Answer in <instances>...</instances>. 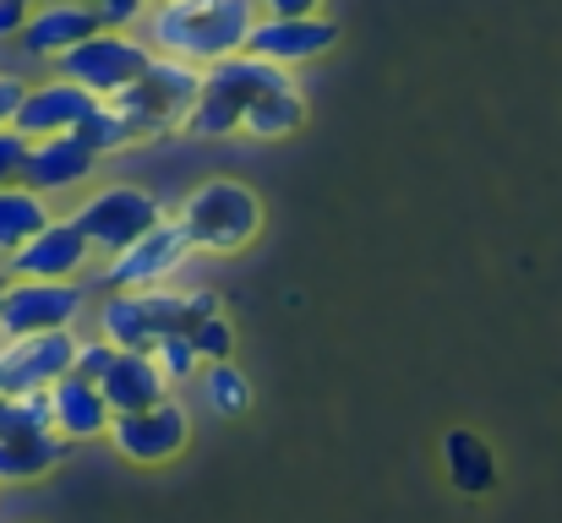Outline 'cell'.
<instances>
[{
  "label": "cell",
  "mask_w": 562,
  "mask_h": 523,
  "mask_svg": "<svg viewBox=\"0 0 562 523\" xmlns=\"http://www.w3.org/2000/svg\"><path fill=\"white\" fill-rule=\"evenodd\" d=\"M88 154H99V159H110V154H132V148H143V137H137V126L110 104V99H99L88 115H82V126L71 132Z\"/></svg>",
  "instance_id": "obj_23"
},
{
  "label": "cell",
  "mask_w": 562,
  "mask_h": 523,
  "mask_svg": "<svg viewBox=\"0 0 562 523\" xmlns=\"http://www.w3.org/2000/svg\"><path fill=\"white\" fill-rule=\"evenodd\" d=\"M442 475H448V486L459 497L481 502V497L497 491V475H503L497 469V447L475 425H448L442 431Z\"/></svg>",
  "instance_id": "obj_18"
},
{
  "label": "cell",
  "mask_w": 562,
  "mask_h": 523,
  "mask_svg": "<svg viewBox=\"0 0 562 523\" xmlns=\"http://www.w3.org/2000/svg\"><path fill=\"white\" fill-rule=\"evenodd\" d=\"M284 77L290 71H279V66L246 55V49L229 55V60H218V66H202V88H196L187 121H181V137H235L240 121H246V110L268 88H279Z\"/></svg>",
  "instance_id": "obj_4"
},
{
  "label": "cell",
  "mask_w": 562,
  "mask_h": 523,
  "mask_svg": "<svg viewBox=\"0 0 562 523\" xmlns=\"http://www.w3.org/2000/svg\"><path fill=\"white\" fill-rule=\"evenodd\" d=\"M22 93H27V82H22V77H11V71H0V132L11 126V115H16Z\"/></svg>",
  "instance_id": "obj_30"
},
{
  "label": "cell",
  "mask_w": 562,
  "mask_h": 523,
  "mask_svg": "<svg viewBox=\"0 0 562 523\" xmlns=\"http://www.w3.org/2000/svg\"><path fill=\"white\" fill-rule=\"evenodd\" d=\"M88 262H93V246L82 240V229L66 213H55L16 257H5V273L11 278H38V284H77Z\"/></svg>",
  "instance_id": "obj_13"
},
{
  "label": "cell",
  "mask_w": 562,
  "mask_h": 523,
  "mask_svg": "<svg viewBox=\"0 0 562 523\" xmlns=\"http://www.w3.org/2000/svg\"><path fill=\"white\" fill-rule=\"evenodd\" d=\"M99 170V154H88L71 132L66 137H38V143H27V159H22V185L27 191H38V196H66V191H77L88 174Z\"/></svg>",
  "instance_id": "obj_15"
},
{
  "label": "cell",
  "mask_w": 562,
  "mask_h": 523,
  "mask_svg": "<svg viewBox=\"0 0 562 523\" xmlns=\"http://www.w3.org/2000/svg\"><path fill=\"white\" fill-rule=\"evenodd\" d=\"M82 5H93L104 27H132L148 11V0H82Z\"/></svg>",
  "instance_id": "obj_29"
},
{
  "label": "cell",
  "mask_w": 562,
  "mask_h": 523,
  "mask_svg": "<svg viewBox=\"0 0 562 523\" xmlns=\"http://www.w3.org/2000/svg\"><path fill=\"white\" fill-rule=\"evenodd\" d=\"M77 365V328L71 333H27L0 339V393H49Z\"/></svg>",
  "instance_id": "obj_11"
},
{
  "label": "cell",
  "mask_w": 562,
  "mask_h": 523,
  "mask_svg": "<svg viewBox=\"0 0 562 523\" xmlns=\"http://www.w3.org/2000/svg\"><path fill=\"white\" fill-rule=\"evenodd\" d=\"M334 44H339V22H328L323 11L317 16H257L251 38H246V55H257V60H268L279 71H295V66L323 60Z\"/></svg>",
  "instance_id": "obj_12"
},
{
  "label": "cell",
  "mask_w": 562,
  "mask_h": 523,
  "mask_svg": "<svg viewBox=\"0 0 562 523\" xmlns=\"http://www.w3.org/2000/svg\"><path fill=\"white\" fill-rule=\"evenodd\" d=\"M27 0H0V38H16L22 33V22H27Z\"/></svg>",
  "instance_id": "obj_31"
},
{
  "label": "cell",
  "mask_w": 562,
  "mask_h": 523,
  "mask_svg": "<svg viewBox=\"0 0 562 523\" xmlns=\"http://www.w3.org/2000/svg\"><path fill=\"white\" fill-rule=\"evenodd\" d=\"M110 360H115V349L93 333V339H77V365H71V371H77V376H88V382H99V376L110 371Z\"/></svg>",
  "instance_id": "obj_27"
},
{
  "label": "cell",
  "mask_w": 562,
  "mask_h": 523,
  "mask_svg": "<svg viewBox=\"0 0 562 523\" xmlns=\"http://www.w3.org/2000/svg\"><path fill=\"white\" fill-rule=\"evenodd\" d=\"M27 5H33V0H27Z\"/></svg>",
  "instance_id": "obj_35"
},
{
  "label": "cell",
  "mask_w": 562,
  "mask_h": 523,
  "mask_svg": "<svg viewBox=\"0 0 562 523\" xmlns=\"http://www.w3.org/2000/svg\"><path fill=\"white\" fill-rule=\"evenodd\" d=\"M187 257H191L187 229L176 224V213H165L143 240H132L121 257L104 262L99 284H104V295H110V289H165V284L187 268Z\"/></svg>",
  "instance_id": "obj_8"
},
{
  "label": "cell",
  "mask_w": 562,
  "mask_h": 523,
  "mask_svg": "<svg viewBox=\"0 0 562 523\" xmlns=\"http://www.w3.org/2000/svg\"><path fill=\"white\" fill-rule=\"evenodd\" d=\"M268 5V16H317L323 11V0H262Z\"/></svg>",
  "instance_id": "obj_32"
},
{
  "label": "cell",
  "mask_w": 562,
  "mask_h": 523,
  "mask_svg": "<svg viewBox=\"0 0 562 523\" xmlns=\"http://www.w3.org/2000/svg\"><path fill=\"white\" fill-rule=\"evenodd\" d=\"M77 453L71 436L60 431H27V436H0V486H33L55 475Z\"/></svg>",
  "instance_id": "obj_20"
},
{
  "label": "cell",
  "mask_w": 562,
  "mask_h": 523,
  "mask_svg": "<svg viewBox=\"0 0 562 523\" xmlns=\"http://www.w3.org/2000/svg\"><path fill=\"white\" fill-rule=\"evenodd\" d=\"M22 159H27V137L22 132H0V185H16L22 180Z\"/></svg>",
  "instance_id": "obj_28"
},
{
  "label": "cell",
  "mask_w": 562,
  "mask_h": 523,
  "mask_svg": "<svg viewBox=\"0 0 562 523\" xmlns=\"http://www.w3.org/2000/svg\"><path fill=\"white\" fill-rule=\"evenodd\" d=\"M257 0H159L148 16V44L187 66H218L246 49Z\"/></svg>",
  "instance_id": "obj_1"
},
{
  "label": "cell",
  "mask_w": 562,
  "mask_h": 523,
  "mask_svg": "<svg viewBox=\"0 0 562 523\" xmlns=\"http://www.w3.org/2000/svg\"><path fill=\"white\" fill-rule=\"evenodd\" d=\"M5 284H11V273H5V262H0V289H5Z\"/></svg>",
  "instance_id": "obj_33"
},
{
  "label": "cell",
  "mask_w": 562,
  "mask_h": 523,
  "mask_svg": "<svg viewBox=\"0 0 562 523\" xmlns=\"http://www.w3.org/2000/svg\"><path fill=\"white\" fill-rule=\"evenodd\" d=\"M202 393H207V409L224 414V420H240L251 414V376L235 365V360H218V365H202Z\"/></svg>",
  "instance_id": "obj_24"
},
{
  "label": "cell",
  "mask_w": 562,
  "mask_h": 523,
  "mask_svg": "<svg viewBox=\"0 0 562 523\" xmlns=\"http://www.w3.org/2000/svg\"><path fill=\"white\" fill-rule=\"evenodd\" d=\"M82 240L93 246V257H121L132 240H143L159 218H165V202L148 191V185H132V180H115V185H99L93 196H82L71 213H66Z\"/></svg>",
  "instance_id": "obj_7"
},
{
  "label": "cell",
  "mask_w": 562,
  "mask_h": 523,
  "mask_svg": "<svg viewBox=\"0 0 562 523\" xmlns=\"http://www.w3.org/2000/svg\"><path fill=\"white\" fill-rule=\"evenodd\" d=\"M154 360H159V371H165V382L176 387V382H191V376H202V354L191 349L187 333H170V339H159V344L148 349Z\"/></svg>",
  "instance_id": "obj_25"
},
{
  "label": "cell",
  "mask_w": 562,
  "mask_h": 523,
  "mask_svg": "<svg viewBox=\"0 0 562 523\" xmlns=\"http://www.w3.org/2000/svg\"><path fill=\"white\" fill-rule=\"evenodd\" d=\"M148 5H159V0H148Z\"/></svg>",
  "instance_id": "obj_34"
},
{
  "label": "cell",
  "mask_w": 562,
  "mask_h": 523,
  "mask_svg": "<svg viewBox=\"0 0 562 523\" xmlns=\"http://www.w3.org/2000/svg\"><path fill=\"white\" fill-rule=\"evenodd\" d=\"M110 442H115V453H121L126 464H137V469H165V464H176L191 447L187 403H181V398H165V403H154V409L115 414Z\"/></svg>",
  "instance_id": "obj_9"
},
{
  "label": "cell",
  "mask_w": 562,
  "mask_h": 523,
  "mask_svg": "<svg viewBox=\"0 0 562 523\" xmlns=\"http://www.w3.org/2000/svg\"><path fill=\"white\" fill-rule=\"evenodd\" d=\"M93 104H99V99H93L88 88L66 82V77L27 82V93H22V104H16V115H11V132H22L27 143H38V137H66V132L82 126V115H88Z\"/></svg>",
  "instance_id": "obj_14"
},
{
  "label": "cell",
  "mask_w": 562,
  "mask_h": 523,
  "mask_svg": "<svg viewBox=\"0 0 562 523\" xmlns=\"http://www.w3.org/2000/svg\"><path fill=\"white\" fill-rule=\"evenodd\" d=\"M99 27H104V22H99L93 5H82V0H49V5H33V11H27L16 44H22L27 55H38V60H55V55H66L71 44H82L88 33H99Z\"/></svg>",
  "instance_id": "obj_16"
},
{
  "label": "cell",
  "mask_w": 562,
  "mask_h": 523,
  "mask_svg": "<svg viewBox=\"0 0 562 523\" xmlns=\"http://www.w3.org/2000/svg\"><path fill=\"white\" fill-rule=\"evenodd\" d=\"M49 425L60 431V436H71V442H93V436H110V425H115V409L104 403V393H99V382H88V376H60L55 387H49Z\"/></svg>",
  "instance_id": "obj_19"
},
{
  "label": "cell",
  "mask_w": 562,
  "mask_h": 523,
  "mask_svg": "<svg viewBox=\"0 0 562 523\" xmlns=\"http://www.w3.org/2000/svg\"><path fill=\"white\" fill-rule=\"evenodd\" d=\"M82 284H38V278H11L0 289V339H27V333H71L82 317Z\"/></svg>",
  "instance_id": "obj_10"
},
{
  "label": "cell",
  "mask_w": 562,
  "mask_h": 523,
  "mask_svg": "<svg viewBox=\"0 0 562 523\" xmlns=\"http://www.w3.org/2000/svg\"><path fill=\"white\" fill-rule=\"evenodd\" d=\"M306 115H312V110H306V93L295 88V77H284L279 88H268V93L246 110L240 132H246V137H268V143H273V137H295V132L306 126Z\"/></svg>",
  "instance_id": "obj_21"
},
{
  "label": "cell",
  "mask_w": 562,
  "mask_h": 523,
  "mask_svg": "<svg viewBox=\"0 0 562 523\" xmlns=\"http://www.w3.org/2000/svg\"><path fill=\"white\" fill-rule=\"evenodd\" d=\"M49 218H55L49 196L27 191L22 180H16V185H0V257H16Z\"/></svg>",
  "instance_id": "obj_22"
},
{
  "label": "cell",
  "mask_w": 562,
  "mask_h": 523,
  "mask_svg": "<svg viewBox=\"0 0 562 523\" xmlns=\"http://www.w3.org/2000/svg\"><path fill=\"white\" fill-rule=\"evenodd\" d=\"M191 349L202 354V365H218V360H235V322L218 311V317H207V322H196L187 333Z\"/></svg>",
  "instance_id": "obj_26"
},
{
  "label": "cell",
  "mask_w": 562,
  "mask_h": 523,
  "mask_svg": "<svg viewBox=\"0 0 562 523\" xmlns=\"http://www.w3.org/2000/svg\"><path fill=\"white\" fill-rule=\"evenodd\" d=\"M218 311H224L218 289H110L93 322L110 349H154L159 339L191 333Z\"/></svg>",
  "instance_id": "obj_2"
},
{
  "label": "cell",
  "mask_w": 562,
  "mask_h": 523,
  "mask_svg": "<svg viewBox=\"0 0 562 523\" xmlns=\"http://www.w3.org/2000/svg\"><path fill=\"white\" fill-rule=\"evenodd\" d=\"M99 393L115 414H137V409H154L170 398V382L159 371V360L148 349H115L110 371L99 376Z\"/></svg>",
  "instance_id": "obj_17"
},
{
  "label": "cell",
  "mask_w": 562,
  "mask_h": 523,
  "mask_svg": "<svg viewBox=\"0 0 562 523\" xmlns=\"http://www.w3.org/2000/svg\"><path fill=\"white\" fill-rule=\"evenodd\" d=\"M154 44L137 38L132 27H99L82 44H71L66 55H55V77L88 88L93 99H115L121 88H132L148 66H154Z\"/></svg>",
  "instance_id": "obj_6"
},
{
  "label": "cell",
  "mask_w": 562,
  "mask_h": 523,
  "mask_svg": "<svg viewBox=\"0 0 562 523\" xmlns=\"http://www.w3.org/2000/svg\"><path fill=\"white\" fill-rule=\"evenodd\" d=\"M196 88H202V71H196V66L176 60V55H154V66H148L132 88H121L110 104L137 126V137H143V148H148V143L181 132Z\"/></svg>",
  "instance_id": "obj_5"
},
{
  "label": "cell",
  "mask_w": 562,
  "mask_h": 523,
  "mask_svg": "<svg viewBox=\"0 0 562 523\" xmlns=\"http://www.w3.org/2000/svg\"><path fill=\"white\" fill-rule=\"evenodd\" d=\"M176 224L187 229L191 251H207V257H235V251H246V246L262 235L268 207H262V196H257L246 180L218 174V180L191 185L187 202L176 207Z\"/></svg>",
  "instance_id": "obj_3"
}]
</instances>
